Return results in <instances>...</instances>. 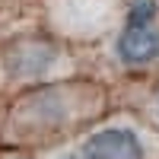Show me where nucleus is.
<instances>
[{
    "label": "nucleus",
    "instance_id": "1",
    "mask_svg": "<svg viewBox=\"0 0 159 159\" xmlns=\"http://www.w3.org/2000/svg\"><path fill=\"white\" fill-rule=\"evenodd\" d=\"M86 159H147V147L134 127L127 124H105L96 134H89Z\"/></svg>",
    "mask_w": 159,
    "mask_h": 159
},
{
    "label": "nucleus",
    "instance_id": "2",
    "mask_svg": "<svg viewBox=\"0 0 159 159\" xmlns=\"http://www.w3.org/2000/svg\"><path fill=\"white\" fill-rule=\"evenodd\" d=\"M115 57L124 67H147L159 61V22L156 25H124L121 35L115 38Z\"/></svg>",
    "mask_w": 159,
    "mask_h": 159
},
{
    "label": "nucleus",
    "instance_id": "3",
    "mask_svg": "<svg viewBox=\"0 0 159 159\" xmlns=\"http://www.w3.org/2000/svg\"><path fill=\"white\" fill-rule=\"evenodd\" d=\"M51 61H54V48H48V45H25V48L16 51V57H13L16 70L25 73V76L48 70V64H51Z\"/></svg>",
    "mask_w": 159,
    "mask_h": 159
},
{
    "label": "nucleus",
    "instance_id": "4",
    "mask_svg": "<svg viewBox=\"0 0 159 159\" xmlns=\"http://www.w3.org/2000/svg\"><path fill=\"white\" fill-rule=\"evenodd\" d=\"M159 22V0H130L124 13V25H156Z\"/></svg>",
    "mask_w": 159,
    "mask_h": 159
},
{
    "label": "nucleus",
    "instance_id": "5",
    "mask_svg": "<svg viewBox=\"0 0 159 159\" xmlns=\"http://www.w3.org/2000/svg\"><path fill=\"white\" fill-rule=\"evenodd\" d=\"M57 159H86V156H76V153H64V156H57Z\"/></svg>",
    "mask_w": 159,
    "mask_h": 159
},
{
    "label": "nucleus",
    "instance_id": "6",
    "mask_svg": "<svg viewBox=\"0 0 159 159\" xmlns=\"http://www.w3.org/2000/svg\"><path fill=\"white\" fill-rule=\"evenodd\" d=\"M156 115H159V99H156Z\"/></svg>",
    "mask_w": 159,
    "mask_h": 159
}]
</instances>
